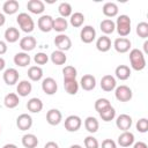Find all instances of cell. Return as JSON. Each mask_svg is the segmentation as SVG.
Masks as SVG:
<instances>
[{
  "label": "cell",
  "mask_w": 148,
  "mask_h": 148,
  "mask_svg": "<svg viewBox=\"0 0 148 148\" xmlns=\"http://www.w3.org/2000/svg\"><path fill=\"white\" fill-rule=\"evenodd\" d=\"M2 148H17V146L14 145V143H7V145H5Z\"/></svg>",
  "instance_id": "51"
},
{
  "label": "cell",
  "mask_w": 148,
  "mask_h": 148,
  "mask_svg": "<svg viewBox=\"0 0 148 148\" xmlns=\"http://www.w3.org/2000/svg\"><path fill=\"white\" fill-rule=\"evenodd\" d=\"M28 77L31 81H39L43 77V69L39 66H31L28 69Z\"/></svg>",
  "instance_id": "34"
},
{
  "label": "cell",
  "mask_w": 148,
  "mask_h": 148,
  "mask_svg": "<svg viewBox=\"0 0 148 148\" xmlns=\"http://www.w3.org/2000/svg\"><path fill=\"white\" fill-rule=\"evenodd\" d=\"M99 117L104 121H111V120H113L114 117H116V110H114V108L112 105H109L108 108H105L104 110H102L99 112Z\"/></svg>",
  "instance_id": "36"
},
{
  "label": "cell",
  "mask_w": 148,
  "mask_h": 148,
  "mask_svg": "<svg viewBox=\"0 0 148 148\" xmlns=\"http://www.w3.org/2000/svg\"><path fill=\"white\" fill-rule=\"evenodd\" d=\"M130 62L134 71H142L146 67V58L143 52L139 49H132L130 52Z\"/></svg>",
  "instance_id": "1"
},
{
  "label": "cell",
  "mask_w": 148,
  "mask_h": 148,
  "mask_svg": "<svg viewBox=\"0 0 148 148\" xmlns=\"http://www.w3.org/2000/svg\"><path fill=\"white\" fill-rule=\"evenodd\" d=\"M22 145L25 148H36L38 145V139L35 134L28 133L22 136Z\"/></svg>",
  "instance_id": "29"
},
{
  "label": "cell",
  "mask_w": 148,
  "mask_h": 148,
  "mask_svg": "<svg viewBox=\"0 0 148 148\" xmlns=\"http://www.w3.org/2000/svg\"><path fill=\"white\" fill-rule=\"evenodd\" d=\"M84 127L89 133H96L99 128V123L95 117H87L84 119Z\"/></svg>",
  "instance_id": "30"
},
{
  "label": "cell",
  "mask_w": 148,
  "mask_h": 148,
  "mask_svg": "<svg viewBox=\"0 0 148 148\" xmlns=\"http://www.w3.org/2000/svg\"><path fill=\"white\" fill-rule=\"evenodd\" d=\"M32 90V84L30 83V81L28 80H22L18 82L17 87H16V91H17V95L21 96V97H25L28 96Z\"/></svg>",
  "instance_id": "20"
},
{
  "label": "cell",
  "mask_w": 148,
  "mask_h": 148,
  "mask_svg": "<svg viewBox=\"0 0 148 148\" xmlns=\"http://www.w3.org/2000/svg\"><path fill=\"white\" fill-rule=\"evenodd\" d=\"M109 105H111V103H110V101H109L108 98H98V99H96L94 108H95V110L99 113L102 110H104V109L108 108Z\"/></svg>",
  "instance_id": "41"
},
{
  "label": "cell",
  "mask_w": 148,
  "mask_h": 148,
  "mask_svg": "<svg viewBox=\"0 0 148 148\" xmlns=\"http://www.w3.org/2000/svg\"><path fill=\"white\" fill-rule=\"evenodd\" d=\"M69 148H83L82 146H80V145H72Z\"/></svg>",
  "instance_id": "53"
},
{
  "label": "cell",
  "mask_w": 148,
  "mask_h": 148,
  "mask_svg": "<svg viewBox=\"0 0 148 148\" xmlns=\"http://www.w3.org/2000/svg\"><path fill=\"white\" fill-rule=\"evenodd\" d=\"M80 38L83 43L89 44L96 38V30L91 25H84L80 31Z\"/></svg>",
  "instance_id": "7"
},
{
  "label": "cell",
  "mask_w": 148,
  "mask_h": 148,
  "mask_svg": "<svg viewBox=\"0 0 148 148\" xmlns=\"http://www.w3.org/2000/svg\"><path fill=\"white\" fill-rule=\"evenodd\" d=\"M20 38V31L15 27H9L5 31V39L8 43H15Z\"/></svg>",
  "instance_id": "28"
},
{
  "label": "cell",
  "mask_w": 148,
  "mask_h": 148,
  "mask_svg": "<svg viewBox=\"0 0 148 148\" xmlns=\"http://www.w3.org/2000/svg\"><path fill=\"white\" fill-rule=\"evenodd\" d=\"M79 87H80V84H79V82H77L76 80L64 81V88H65L66 92L69 94V95H75V94H77Z\"/></svg>",
  "instance_id": "35"
},
{
  "label": "cell",
  "mask_w": 148,
  "mask_h": 148,
  "mask_svg": "<svg viewBox=\"0 0 148 148\" xmlns=\"http://www.w3.org/2000/svg\"><path fill=\"white\" fill-rule=\"evenodd\" d=\"M42 89L46 95H54L58 90L57 81L53 77H45L42 81Z\"/></svg>",
  "instance_id": "9"
},
{
  "label": "cell",
  "mask_w": 148,
  "mask_h": 148,
  "mask_svg": "<svg viewBox=\"0 0 148 148\" xmlns=\"http://www.w3.org/2000/svg\"><path fill=\"white\" fill-rule=\"evenodd\" d=\"M114 74L118 80L125 81V80L130 79V76H131V68L126 65H119L118 67H116Z\"/></svg>",
  "instance_id": "23"
},
{
  "label": "cell",
  "mask_w": 148,
  "mask_h": 148,
  "mask_svg": "<svg viewBox=\"0 0 148 148\" xmlns=\"http://www.w3.org/2000/svg\"><path fill=\"white\" fill-rule=\"evenodd\" d=\"M133 143H134V134L130 131H125L118 136V145L120 147H130Z\"/></svg>",
  "instance_id": "19"
},
{
  "label": "cell",
  "mask_w": 148,
  "mask_h": 148,
  "mask_svg": "<svg viewBox=\"0 0 148 148\" xmlns=\"http://www.w3.org/2000/svg\"><path fill=\"white\" fill-rule=\"evenodd\" d=\"M44 148H59V146H58V143L54 142V141H49V142L45 143Z\"/></svg>",
  "instance_id": "48"
},
{
  "label": "cell",
  "mask_w": 148,
  "mask_h": 148,
  "mask_svg": "<svg viewBox=\"0 0 148 148\" xmlns=\"http://www.w3.org/2000/svg\"><path fill=\"white\" fill-rule=\"evenodd\" d=\"M5 22H6V17L2 13H0V27H2L5 24Z\"/></svg>",
  "instance_id": "50"
},
{
  "label": "cell",
  "mask_w": 148,
  "mask_h": 148,
  "mask_svg": "<svg viewBox=\"0 0 148 148\" xmlns=\"http://www.w3.org/2000/svg\"><path fill=\"white\" fill-rule=\"evenodd\" d=\"M68 27V22L66 18L64 17H56L53 18V25H52V30H56L57 32H64Z\"/></svg>",
  "instance_id": "32"
},
{
  "label": "cell",
  "mask_w": 148,
  "mask_h": 148,
  "mask_svg": "<svg viewBox=\"0 0 148 148\" xmlns=\"http://www.w3.org/2000/svg\"><path fill=\"white\" fill-rule=\"evenodd\" d=\"M54 45L58 47L59 51H68L72 47V40L71 38L65 34H59L54 38Z\"/></svg>",
  "instance_id": "6"
},
{
  "label": "cell",
  "mask_w": 148,
  "mask_h": 148,
  "mask_svg": "<svg viewBox=\"0 0 148 148\" xmlns=\"http://www.w3.org/2000/svg\"><path fill=\"white\" fill-rule=\"evenodd\" d=\"M31 58L27 52H18L14 56V64L20 67H25L30 64Z\"/></svg>",
  "instance_id": "22"
},
{
  "label": "cell",
  "mask_w": 148,
  "mask_h": 148,
  "mask_svg": "<svg viewBox=\"0 0 148 148\" xmlns=\"http://www.w3.org/2000/svg\"><path fill=\"white\" fill-rule=\"evenodd\" d=\"M101 88L104 90V91H106V92H109V91H112L113 89H116V87H117V81H116V77L114 76H112V75H110V74H106V75H104L102 79H101Z\"/></svg>",
  "instance_id": "13"
},
{
  "label": "cell",
  "mask_w": 148,
  "mask_h": 148,
  "mask_svg": "<svg viewBox=\"0 0 148 148\" xmlns=\"http://www.w3.org/2000/svg\"><path fill=\"white\" fill-rule=\"evenodd\" d=\"M116 24V29H117V32L119 34L120 37H126L130 35L131 32V18L128 15H119L117 21L114 22Z\"/></svg>",
  "instance_id": "2"
},
{
  "label": "cell",
  "mask_w": 148,
  "mask_h": 148,
  "mask_svg": "<svg viewBox=\"0 0 148 148\" xmlns=\"http://www.w3.org/2000/svg\"><path fill=\"white\" fill-rule=\"evenodd\" d=\"M62 120V114L61 112L58 110V109H51L47 111L46 113V121L52 125V126H56V125H59Z\"/></svg>",
  "instance_id": "16"
},
{
  "label": "cell",
  "mask_w": 148,
  "mask_h": 148,
  "mask_svg": "<svg viewBox=\"0 0 148 148\" xmlns=\"http://www.w3.org/2000/svg\"><path fill=\"white\" fill-rule=\"evenodd\" d=\"M136 130L140 132V133H146L148 131V119L147 118H141L136 121V125H135Z\"/></svg>",
  "instance_id": "44"
},
{
  "label": "cell",
  "mask_w": 148,
  "mask_h": 148,
  "mask_svg": "<svg viewBox=\"0 0 148 148\" xmlns=\"http://www.w3.org/2000/svg\"><path fill=\"white\" fill-rule=\"evenodd\" d=\"M99 28H101V31L103 34H105V36H106V35L112 34L116 30V24L111 18H105V20H103L101 22Z\"/></svg>",
  "instance_id": "31"
},
{
  "label": "cell",
  "mask_w": 148,
  "mask_h": 148,
  "mask_svg": "<svg viewBox=\"0 0 148 148\" xmlns=\"http://www.w3.org/2000/svg\"><path fill=\"white\" fill-rule=\"evenodd\" d=\"M102 148H117V143L112 139H105L102 142Z\"/></svg>",
  "instance_id": "45"
},
{
  "label": "cell",
  "mask_w": 148,
  "mask_h": 148,
  "mask_svg": "<svg viewBox=\"0 0 148 148\" xmlns=\"http://www.w3.org/2000/svg\"><path fill=\"white\" fill-rule=\"evenodd\" d=\"M0 131H1V128H0Z\"/></svg>",
  "instance_id": "54"
},
{
  "label": "cell",
  "mask_w": 148,
  "mask_h": 148,
  "mask_svg": "<svg viewBox=\"0 0 148 148\" xmlns=\"http://www.w3.org/2000/svg\"><path fill=\"white\" fill-rule=\"evenodd\" d=\"M82 126V119L76 114H71L65 119V128L68 132H76Z\"/></svg>",
  "instance_id": "5"
},
{
  "label": "cell",
  "mask_w": 148,
  "mask_h": 148,
  "mask_svg": "<svg viewBox=\"0 0 148 148\" xmlns=\"http://www.w3.org/2000/svg\"><path fill=\"white\" fill-rule=\"evenodd\" d=\"M37 25L39 28L40 31L43 32H50L52 30V25H53V17L50 15H42L38 18Z\"/></svg>",
  "instance_id": "14"
},
{
  "label": "cell",
  "mask_w": 148,
  "mask_h": 148,
  "mask_svg": "<svg viewBox=\"0 0 148 148\" xmlns=\"http://www.w3.org/2000/svg\"><path fill=\"white\" fill-rule=\"evenodd\" d=\"M131 40L126 37H119L116 38L113 42V47L118 53H126L131 49Z\"/></svg>",
  "instance_id": "8"
},
{
  "label": "cell",
  "mask_w": 148,
  "mask_h": 148,
  "mask_svg": "<svg viewBox=\"0 0 148 148\" xmlns=\"http://www.w3.org/2000/svg\"><path fill=\"white\" fill-rule=\"evenodd\" d=\"M36 44H37V40L32 36H25V37L21 38V40H20V47L23 52L32 51L36 47Z\"/></svg>",
  "instance_id": "17"
},
{
  "label": "cell",
  "mask_w": 148,
  "mask_h": 148,
  "mask_svg": "<svg viewBox=\"0 0 148 148\" xmlns=\"http://www.w3.org/2000/svg\"><path fill=\"white\" fill-rule=\"evenodd\" d=\"M20 8V5L16 0H7L5 1V3L2 5V10L5 14L7 15H13L15 14Z\"/></svg>",
  "instance_id": "26"
},
{
  "label": "cell",
  "mask_w": 148,
  "mask_h": 148,
  "mask_svg": "<svg viewBox=\"0 0 148 148\" xmlns=\"http://www.w3.org/2000/svg\"><path fill=\"white\" fill-rule=\"evenodd\" d=\"M62 74H64V81L76 80L77 71L74 66H65L64 69H62Z\"/></svg>",
  "instance_id": "38"
},
{
  "label": "cell",
  "mask_w": 148,
  "mask_h": 148,
  "mask_svg": "<svg viewBox=\"0 0 148 148\" xmlns=\"http://www.w3.org/2000/svg\"><path fill=\"white\" fill-rule=\"evenodd\" d=\"M136 35L140 38H147L148 37V23L147 22H140L136 25Z\"/></svg>",
  "instance_id": "40"
},
{
  "label": "cell",
  "mask_w": 148,
  "mask_h": 148,
  "mask_svg": "<svg viewBox=\"0 0 148 148\" xmlns=\"http://www.w3.org/2000/svg\"><path fill=\"white\" fill-rule=\"evenodd\" d=\"M96 49L99 52H108L111 49V39L105 35L98 37L96 40Z\"/></svg>",
  "instance_id": "21"
},
{
  "label": "cell",
  "mask_w": 148,
  "mask_h": 148,
  "mask_svg": "<svg viewBox=\"0 0 148 148\" xmlns=\"http://www.w3.org/2000/svg\"><path fill=\"white\" fill-rule=\"evenodd\" d=\"M34 60L37 65H45L47 61H49V56L44 52H38L35 54L34 57Z\"/></svg>",
  "instance_id": "43"
},
{
  "label": "cell",
  "mask_w": 148,
  "mask_h": 148,
  "mask_svg": "<svg viewBox=\"0 0 148 148\" xmlns=\"http://www.w3.org/2000/svg\"><path fill=\"white\" fill-rule=\"evenodd\" d=\"M50 59L51 61L54 64V65H64L66 61H67V57L65 54V52L62 51H59V50H56L51 53L50 56Z\"/></svg>",
  "instance_id": "33"
},
{
  "label": "cell",
  "mask_w": 148,
  "mask_h": 148,
  "mask_svg": "<svg viewBox=\"0 0 148 148\" xmlns=\"http://www.w3.org/2000/svg\"><path fill=\"white\" fill-rule=\"evenodd\" d=\"M58 12L61 15V17H68L72 15V6L68 2H61L58 6Z\"/></svg>",
  "instance_id": "39"
},
{
  "label": "cell",
  "mask_w": 148,
  "mask_h": 148,
  "mask_svg": "<svg viewBox=\"0 0 148 148\" xmlns=\"http://www.w3.org/2000/svg\"><path fill=\"white\" fill-rule=\"evenodd\" d=\"M27 109L32 113H38L43 110V102L37 97H32L27 103Z\"/></svg>",
  "instance_id": "24"
},
{
  "label": "cell",
  "mask_w": 148,
  "mask_h": 148,
  "mask_svg": "<svg viewBox=\"0 0 148 148\" xmlns=\"http://www.w3.org/2000/svg\"><path fill=\"white\" fill-rule=\"evenodd\" d=\"M114 96L119 101V102H128L132 99V96H133V92H132V89L125 84H121V86H118L116 87L114 89Z\"/></svg>",
  "instance_id": "4"
},
{
  "label": "cell",
  "mask_w": 148,
  "mask_h": 148,
  "mask_svg": "<svg viewBox=\"0 0 148 148\" xmlns=\"http://www.w3.org/2000/svg\"><path fill=\"white\" fill-rule=\"evenodd\" d=\"M69 22H71V24L74 28H80L83 24V22H84V15L82 13H80V12L72 13L71 18H69Z\"/></svg>",
  "instance_id": "37"
},
{
  "label": "cell",
  "mask_w": 148,
  "mask_h": 148,
  "mask_svg": "<svg viewBox=\"0 0 148 148\" xmlns=\"http://www.w3.org/2000/svg\"><path fill=\"white\" fill-rule=\"evenodd\" d=\"M18 76H20V74L15 68H7L2 74V79H3L5 83L8 86H14L15 83H17Z\"/></svg>",
  "instance_id": "12"
},
{
  "label": "cell",
  "mask_w": 148,
  "mask_h": 148,
  "mask_svg": "<svg viewBox=\"0 0 148 148\" xmlns=\"http://www.w3.org/2000/svg\"><path fill=\"white\" fill-rule=\"evenodd\" d=\"M7 52V44L3 40H0V56L5 54Z\"/></svg>",
  "instance_id": "46"
},
{
  "label": "cell",
  "mask_w": 148,
  "mask_h": 148,
  "mask_svg": "<svg viewBox=\"0 0 148 148\" xmlns=\"http://www.w3.org/2000/svg\"><path fill=\"white\" fill-rule=\"evenodd\" d=\"M79 84L81 86V88H82L83 90L90 91V90H92V89L96 87V79H95V76L91 75V74H86V75H83V76L81 77Z\"/></svg>",
  "instance_id": "15"
},
{
  "label": "cell",
  "mask_w": 148,
  "mask_h": 148,
  "mask_svg": "<svg viewBox=\"0 0 148 148\" xmlns=\"http://www.w3.org/2000/svg\"><path fill=\"white\" fill-rule=\"evenodd\" d=\"M84 147L86 148H98L99 143L96 138H94L92 135H88L84 138Z\"/></svg>",
  "instance_id": "42"
},
{
  "label": "cell",
  "mask_w": 148,
  "mask_h": 148,
  "mask_svg": "<svg viewBox=\"0 0 148 148\" xmlns=\"http://www.w3.org/2000/svg\"><path fill=\"white\" fill-rule=\"evenodd\" d=\"M16 126L21 131H28L32 126V118L28 113H22L16 118Z\"/></svg>",
  "instance_id": "10"
},
{
  "label": "cell",
  "mask_w": 148,
  "mask_h": 148,
  "mask_svg": "<svg viewBox=\"0 0 148 148\" xmlns=\"http://www.w3.org/2000/svg\"><path fill=\"white\" fill-rule=\"evenodd\" d=\"M143 50H145V53H148V40L143 43Z\"/></svg>",
  "instance_id": "52"
},
{
  "label": "cell",
  "mask_w": 148,
  "mask_h": 148,
  "mask_svg": "<svg viewBox=\"0 0 148 148\" xmlns=\"http://www.w3.org/2000/svg\"><path fill=\"white\" fill-rule=\"evenodd\" d=\"M27 8L32 14H42L45 10V5L40 0H29L27 3Z\"/></svg>",
  "instance_id": "18"
},
{
  "label": "cell",
  "mask_w": 148,
  "mask_h": 148,
  "mask_svg": "<svg viewBox=\"0 0 148 148\" xmlns=\"http://www.w3.org/2000/svg\"><path fill=\"white\" fill-rule=\"evenodd\" d=\"M3 104L6 108L8 109H14L16 108L18 104H20V98H18V95L17 94H14V92H9L3 98Z\"/></svg>",
  "instance_id": "25"
},
{
  "label": "cell",
  "mask_w": 148,
  "mask_h": 148,
  "mask_svg": "<svg viewBox=\"0 0 148 148\" xmlns=\"http://www.w3.org/2000/svg\"><path fill=\"white\" fill-rule=\"evenodd\" d=\"M102 10H103V14L106 17H114V16L118 15V10L119 9H118L117 3H114V2H106V3L103 5Z\"/></svg>",
  "instance_id": "27"
},
{
  "label": "cell",
  "mask_w": 148,
  "mask_h": 148,
  "mask_svg": "<svg viewBox=\"0 0 148 148\" xmlns=\"http://www.w3.org/2000/svg\"><path fill=\"white\" fill-rule=\"evenodd\" d=\"M16 22L20 25L21 30L27 34L32 32L35 29V22H34L32 17L30 15H28L27 13H20L16 17Z\"/></svg>",
  "instance_id": "3"
},
{
  "label": "cell",
  "mask_w": 148,
  "mask_h": 148,
  "mask_svg": "<svg viewBox=\"0 0 148 148\" xmlns=\"http://www.w3.org/2000/svg\"><path fill=\"white\" fill-rule=\"evenodd\" d=\"M5 66H6V61H5V59H3V58H1V57H0V72L5 68Z\"/></svg>",
  "instance_id": "49"
},
{
  "label": "cell",
  "mask_w": 148,
  "mask_h": 148,
  "mask_svg": "<svg viewBox=\"0 0 148 148\" xmlns=\"http://www.w3.org/2000/svg\"><path fill=\"white\" fill-rule=\"evenodd\" d=\"M116 126L119 130H121L123 132L128 131L131 128V126H132V117L126 114V113L119 114L117 117V119H116Z\"/></svg>",
  "instance_id": "11"
},
{
  "label": "cell",
  "mask_w": 148,
  "mask_h": 148,
  "mask_svg": "<svg viewBox=\"0 0 148 148\" xmlns=\"http://www.w3.org/2000/svg\"><path fill=\"white\" fill-rule=\"evenodd\" d=\"M133 148H148V146H147V143L143 142V141H138V142L134 143Z\"/></svg>",
  "instance_id": "47"
}]
</instances>
